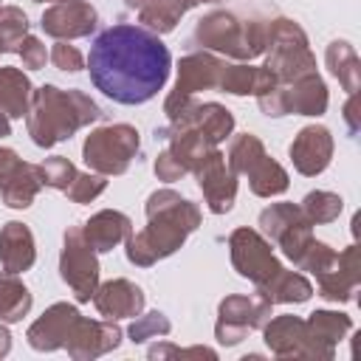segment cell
I'll return each mask as SVG.
<instances>
[{"mask_svg":"<svg viewBox=\"0 0 361 361\" xmlns=\"http://www.w3.org/2000/svg\"><path fill=\"white\" fill-rule=\"evenodd\" d=\"M85 68L96 90L133 107L147 104L164 90L172 71V54L161 37L144 25L116 23L93 39Z\"/></svg>","mask_w":361,"mask_h":361,"instance_id":"obj_1","label":"cell"},{"mask_svg":"<svg viewBox=\"0 0 361 361\" xmlns=\"http://www.w3.org/2000/svg\"><path fill=\"white\" fill-rule=\"evenodd\" d=\"M147 226L127 237V262L152 268L158 259L172 257L192 231L200 228V209L175 189H155L144 203Z\"/></svg>","mask_w":361,"mask_h":361,"instance_id":"obj_2","label":"cell"},{"mask_svg":"<svg viewBox=\"0 0 361 361\" xmlns=\"http://www.w3.org/2000/svg\"><path fill=\"white\" fill-rule=\"evenodd\" d=\"M102 118V107L76 87L39 85L34 87L31 107L25 113V130L39 149H51L59 141L73 138L82 127H90Z\"/></svg>","mask_w":361,"mask_h":361,"instance_id":"obj_3","label":"cell"},{"mask_svg":"<svg viewBox=\"0 0 361 361\" xmlns=\"http://www.w3.org/2000/svg\"><path fill=\"white\" fill-rule=\"evenodd\" d=\"M192 39L212 54L251 62L265 54V20H240L231 11H209L195 23Z\"/></svg>","mask_w":361,"mask_h":361,"instance_id":"obj_4","label":"cell"},{"mask_svg":"<svg viewBox=\"0 0 361 361\" xmlns=\"http://www.w3.org/2000/svg\"><path fill=\"white\" fill-rule=\"evenodd\" d=\"M265 68L276 76L279 85H290L299 76L319 73L316 71V56L310 51L305 28L290 20V17H274L265 23Z\"/></svg>","mask_w":361,"mask_h":361,"instance_id":"obj_5","label":"cell"},{"mask_svg":"<svg viewBox=\"0 0 361 361\" xmlns=\"http://www.w3.org/2000/svg\"><path fill=\"white\" fill-rule=\"evenodd\" d=\"M141 149V135L133 124H104L85 135L82 161L90 172L104 178H118L130 169Z\"/></svg>","mask_w":361,"mask_h":361,"instance_id":"obj_6","label":"cell"},{"mask_svg":"<svg viewBox=\"0 0 361 361\" xmlns=\"http://www.w3.org/2000/svg\"><path fill=\"white\" fill-rule=\"evenodd\" d=\"M274 316V305L265 293L254 290L251 296L228 293L217 305V322H214V338L223 347H234L243 338H248L251 330H262V324Z\"/></svg>","mask_w":361,"mask_h":361,"instance_id":"obj_7","label":"cell"},{"mask_svg":"<svg viewBox=\"0 0 361 361\" xmlns=\"http://www.w3.org/2000/svg\"><path fill=\"white\" fill-rule=\"evenodd\" d=\"M257 231L276 245L293 265L302 257V251L307 248V243L313 240V223L305 217V212L299 209V203H271L259 212L257 217Z\"/></svg>","mask_w":361,"mask_h":361,"instance_id":"obj_8","label":"cell"},{"mask_svg":"<svg viewBox=\"0 0 361 361\" xmlns=\"http://www.w3.org/2000/svg\"><path fill=\"white\" fill-rule=\"evenodd\" d=\"M99 257L90 248V243L82 234V226H68L62 234V251H59V276L71 288L73 299L79 305L90 302L99 288Z\"/></svg>","mask_w":361,"mask_h":361,"instance_id":"obj_9","label":"cell"},{"mask_svg":"<svg viewBox=\"0 0 361 361\" xmlns=\"http://www.w3.org/2000/svg\"><path fill=\"white\" fill-rule=\"evenodd\" d=\"M228 254H231L234 271L243 279L254 282L257 288L265 285L282 268V262L274 254V245L257 228H248V226H240L228 234Z\"/></svg>","mask_w":361,"mask_h":361,"instance_id":"obj_10","label":"cell"},{"mask_svg":"<svg viewBox=\"0 0 361 361\" xmlns=\"http://www.w3.org/2000/svg\"><path fill=\"white\" fill-rule=\"evenodd\" d=\"M192 175L197 178V186L203 192L206 209L212 214H228L234 209V200H237V175L228 169L226 155L217 147L192 169Z\"/></svg>","mask_w":361,"mask_h":361,"instance_id":"obj_11","label":"cell"},{"mask_svg":"<svg viewBox=\"0 0 361 361\" xmlns=\"http://www.w3.org/2000/svg\"><path fill=\"white\" fill-rule=\"evenodd\" d=\"M124 338V330L113 322V319H87L79 316L68 333L65 350L73 361H93L99 355H107L113 350H118Z\"/></svg>","mask_w":361,"mask_h":361,"instance_id":"obj_12","label":"cell"},{"mask_svg":"<svg viewBox=\"0 0 361 361\" xmlns=\"http://www.w3.org/2000/svg\"><path fill=\"white\" fill-rule=\"evenodd\" d=\"M99 25V11L90 0H62L42 11L39 28L54 39H82Z\"/></svg>","mask_w":361,"mask_h":361,"instance_id":"obj_13","label":"cell"},{"mask_svg":"<svg viewBox=\"0 0 361 361\" xmlns=\"http://www.w3.org/2000/svg\"><path fill=\"white\" fill-rule=\"evenodd\" d=\"M333 149H336V144H333V135L324 124H305L293 135V141L288 147V158L299 175L316 178L330 166Z\"/></svg>","mask_w":361,"mask_h":361,"instance_id":"obj_14","label":"cell"},{"mask_svg":"<svg viewBox=\"0 0 361 361\" xmlns=\"http://www.w3.org/2000/svg\"><path fill=\"white\" fill-rule=\"evenodd\" d=\"M361 285V262H358V245H347L344 251H336V259L316 274L319 296L327 302H350L355 288Z\"/></svg>","mask_w":361,"mask_h":361,"instance_id":"obj_15","label":"cell"},{"mask_svg":"<svg viewBox=\"0 0 361 361\" xmlns=\"http://www.w3.org/2000/svg\"><path fill=\"white\" fill-rule=\"evenodd\" d=\"M79 307L71 302H54L51 307H45V313L28 324L25 338L31 344V350L37 353H54L62 350L68 341V333L73 327V322L79 319Z\"/></svg>","mask_w":361,"mask_h":361,"instance_id":"obj_16","label":"cell"},{"mask_svg":"<svg viewBox=\"0 0 361 361\" xmlns=\"http://www.w3.org/2000/svg\"><path fill=\"white\" fill-rule=\"evenodd\" d=\"M262 341L276 358H313L305 319L293 313L271 316L262 324Z\"/></svg>","mask_w":361,"mask_h":361,"instance_id":"obj_17","label":"cell"},{"mask_svg":"<svg viewBox=\"0 0 361 361\" xmlns=\"http://www.w3.org/2000/svg\"><path fill=\"white\" fill-rule=\"evenodd\" d=\"M90 302L96 305V310H99L102 319L118 322V319H133V316H138V313L144 310V305H147V293H144L135 282L118 276V279L99 282V288H96V293H93Z\"/></svg>","mask_w":361,"mask_h":361,"instance_id":"obj_18","label":"cell"},{"mask_svg":"<svg viewBox=\"0 0 361 361\" xmlns=\"http://www.w3.org/2000/svg\"><path fill=\"white\" fill-rule=\"evenodd\" d=\"M307 327V338H310V350L316 361H330L336 355V344L353 330V319L341 310H313L305 319Z\"/></svg>","mask_w":361,"mask_h":361,"instance_id":"obj_19","label":"cell"},{"mask_svg":"<svg viewBox=\"0 0 361 361\" xmlns=\"http://www.w3.org/2000/svg\"><path fill=\"white\" fill-rule=\"evenodd\" d=\"M226 59H220L212 51H192L186 56H180L178 62V76H175V93H186L195 96L197 90H217V79H220V68Z\"/></svg>","mask_w":361,"mask_h":361,"instance_id":"obj_20","label":"cell"},{"mask_svg":"<svg viewBox=\"0 0 361 361\" xmlns=\"http://www.w3.org/2000/svg\"><path fill=\"white\" fill-rule=\"evenodd\" d=\"M37 262V243L23 220H8L0 226V265L8 274H25Z\"/></svg>","mask_w":361,"mask_h":361,"instance_id":"obj_21","label":"cell"},{"mask_svg":"<svg viewBox=\"0 0 361 361\" xmlns=\"http://www.w3.org/2000/svg\"><path fill=\"white\" fill-rule=\"evenodd\" d=\"M82 234L96 254H107L127 243V237L133 234V220L118 209H102L82 223Z\"/></svg>","mask_w":361,"mask_h":361,"instance_id":"obj_22","label":"cell"},{"mask_svg":"<svg viewBox=\"0 0 361 361\" xmlns=\"http://www.w3.org/2000/svg\"><path fill=\"white\" fill-rule=\"evenodd\" d=\"M274 85H279L276 76L265 65H251V62H223L217 79V90L231 96H262Z\"/></svg>","mask_w":361,"mask_h":361,"instance_id":"obj_23","label":"cell"},{"mask_svg":"<svg viewBox=\"0 0 361 361\" xmlns=\"http://www.w3.org/2000/svg\"><path fill=\"white\" fill-rule=\"evenodd\" d=\"M285 93H288V104H290L293 116L319 118L327 113L330 93H327V85L319 73H307V76L293 79L290 85H285Z\"/></svg>","mask_w":361,"mask_h":361,"instance_id":"obj_24","label":"cell"},{"mask_svg":"<svg viewBox=\"0 0 361 361\" xmlns=\"http://www.w3.org/2000/svg\"><path fill=\"white\" fill-rule=\"evenodd\" d=\"M42 189L39 166L20 161L6 178H0V197L8 209H28Z\"/></svg>","mask_w":361,"mask_h":361,"instance_id":"obj_25","label":"cell"},{"mask_svg":"<svg viewBox=\"0 0 361 361\" xmlns=\"http://www.w3.org/2000/svg\"><path fill=\"white\" fill-rule=\"evenodd\" d=\"M31 96H34V85L28 73L14 65H3L0 68V113H6L11 121L23 118L31 107Z\"/></svg>","mask_w":361,"mask_h":361,"instance_id":"obj_26","label":"cell"},{"mask_svg":"<svg viewBox=\"0 0 361 361\" xmlns=\"http://www.w3.org/2000/svg\"><path fill=\"white\" fill-rule=\"evenodd\" d=\"M259 293H265L271 299V305H302L313 296V285L305 274L299 271H288V268H279L265 285L257 288Z\"/></svg>","mask_w":361,"mask_h":361,"instance_id":"obj_27","label":"cell"},{"mask_svg":"<svg viewBox=\"0 0 361 361\" xmlns=\"http://www.w3.org/2000/svg\"><path fill=\"white\" fill-rule=\"evenodd\" d=\"M324 65L347 93H358L361 90V59H358L355 48L347 39H333L327 45Z\"/></svg>","mask_w":361,"mask_h":361,"instance_id":"obj_28","label":"cell"},{"mask_svg":"<svg viewBox=\"0 0 361 361\" xmlns=\"http://www.w3.org/2000/svg\"><path fill=\"white\" fill-rule=\"evenodd\" d=\"M34 296L28 285L20 279V274H0V322L3 324H17L31 313Z\"/></svg>","mask_w":361,"mask_h":361,"instance_id":"obj_29","label":"cell"},{"mask_svg":"<svg viewBox=\"0 0 361 361\" xmlns=\"http://www.w3.org/2000/svg\"><path fill=\"white\" fill-rule=\"evenodd\" d=\"M245 178H248V189L257 197H276V195H285L290 186L288 169L279 161H274L268 152L245 172Z\"/></svg>","mask_w":361,"mask_h":361,"instance_id":"obj_30","label":"cell"},{"mask_svg":"<svg viewBox=\"0 0 361 361\" xmlns=\"http://www.w3.org/2000/svg\"><path fill=\"white\" fill-rule=\"evenodd\" d=\"M262 155H265V144H262L259 135H254V133H231L226 164H228V169L234 175H245Z\"/></svg>","mask_w":361,"mask_h":361,"instance_id":"obj_31","label":"cell"},{"mask_svg":"<svg viewBox=\"0 0 361 361\" xmlns=\"http://www.w3.org/2000/svg\"><path fill=\"white\" fill-rule=\"evenodd\" d=\"M299 209L305 212V217L313 223V226H324V223H333L338 220L341 209H344V200L341 195L336 192H327V189H313L302 197Z\"/></svg>","mask_w":361,"mask_h":361,"instance_id":"obj_32","label":"cell"},{"mask_svg":"<svg viewBox=\"0 0 361 361\" xmlns=\"http://www.w3.org/2000/svg\"><path fill=\"white\" fill-rule=\"evenodd\" d=\"M28 14L20 6L0 8V54H17L23 39L28 37Z\"/></svg>","mask_w":361,"mask_h":361,"instance_id":"obj_33","label":"cell"},{"mask_svg":"<svg viewBox=\"0 0 361 361\" xmlns=\"http://www.w3.org/2000/svg\"><path fill=\"white\" fill-rule=\"evenodd\" d=\"M172 333V322L166 319V313L161 310H149V313H138L133 316V324L127 327V336L133 344H144L149 338H161V336H169Z\"/></svg>","mask_w":361,"mask_h":361,"instance_id":"obj_34","label":"cell"},{"mask_svg":"<svg viewBox=\"0 0 361 361\" xmlns=\"http://www.w3.org/2000/svg\"><path fill=\"white\" fill-rule=\"evenodd\" d=\"M138 23L147 28V31H152V34H169V31H175V25L180 23V17L166 6V3H161V0H144L141 3V8H138Z\"/></svg>","mask_w":361,"mask_h":361,"instance_id":"obj_35","label":"cell"},{"mask_svg":"<svg viewBox=\"0 0 361 361\" xmlns=\"http://www.w3.org/2000/svg\"><path fill=\"white\" fill-rule=\"evenodd\" d=\"M37 166H39L42 186L59 189V192H65V189L71 186V180L76 178V172H79V169L73 166V161L65 158V155H51V158H45V161H39Z\"/></svg>","mask_w":361,"mask_h":361,"instance_id":"obj_36","label":"cell"},{"mask_svg":"<svg viewBox=\"0 0 361 361\" xmlns=\"http://www.w3.org/2000/svg\"><path fill=\"white\" fill-rule=\"evenodd\" d=\"M104 189H107V178L87 169V172H76V178H73L71 186L65 189V195H68L73 203H93Z\"/></svg>","mask_w":361,"mask_h":361,"instance_id":"obj_37","label":"cell"},{"mask_svg":"<svg viewBox=\"0 0 361 361\" xmlns=\"http://www.w3.org/2000/svg\"><path fill=\"white\" fill-rule=\"evenodd\" d=\"M333 259H336V251H333L327 243H322V240L313 237V240L307 243V248L302 251V257L296 259V268H299V271H310V274L316 276V274H322Z\"/></svg>","mask_w":361,"mask_h":361,"instance_id":"obj_38","label":"cell"},{"mask_svg":"<svg viewBox=\"0 0 361 361\" xmlns=\"http://www.w3.org/2000/svg\"><path fill=\"white\" fill-rule=\"evenodd\" d=\"M48 59L54 62L56 71H65V73H79L87 65V59L82 56V51L76 45H71L68 39H56L54 48L48 51Z\"/></svg>","mask_w":361,"mask_h":361,"instance_id":"obj_39","label":"cell"},{"mask_svg":"<svg viewBox=\"0 0 361 361\" xmlns=\"http://www.w3.org/2000/svg\"><path fill=\"white\" fill-rule=\"evenodd\" d=\"M147 358L149 361H164V358H217V353L212 347H175L169 341H161V344H152L147 350Z\"/></svg>","mask_w":361,"mask_h":361,"instance_id":"obj_40","label":"cell"},{"mask_svg":"<svg viewBox=\"0 0 361 361\" xmlns=\"http://www.w3.org/2000/svg\"><path fill=\"white\" fill-rule=\"evenodd\" d=\"M257 104H259V113H265L268 118L290 116V104H288L285 85H274L271 90H265L262 96H257Z\"/></svg>","mask_w":361,"mask_h":361,"instance_id":"obj_41","label":"cell"},{"mask_svg":"<svg viewBox=\"0 0 361 361\" xmlns=\"http://www.w3.org/2000/svg\"><path fill=\"white\" fill-rule=\"evenodd\" d=\"M17 56L23 59V68H25V71H39V68H45V62H48V48H45V42H42L39 37H31V34H28V37L23 39Z\"/></svg>","mask_w":361,"mask_h":361,"instance_id":"obj_42","label":"cell"},{"mask_svg":"<svg viewBox=\"0 0 361 361\" xmlns=\"http://www.w3.org/2000/svg\"><path fill=\"white\" fill-rule=\"evenodd\" d=\"M152 172H155V178L164 180V183H175V180H180L183 175H189V172L183 169V164H180L166 147L155 155V161H152Z\"/></svg>","mask_w":361,"mask_h":361,"instance_id":"obj_43","label":"cell"},{"mask_svg":"<svg viewBox=\"0 0 361 361\" xmlns=\"http://www.w3.org/2000/svg\"><path fill=\"white\" fill-rule=\"evenodd\" d=\"M358 110H361L358 107V93H347V102L341 107V118H344L350 135H358V130H361V113Z\"/></svg>","mask_w":361,"mask_h":361,"instance_id":"obj_44","label":"cell"},{"mask_svg":"<svg viewBox=\"0 0 361 361\" xmlns=\"http://www.w3.org/2000/svg\"><path fill=\"white\" fill-rule=\"evenodd\" d=\"M23 158L14 152V149H8V147H0V178H6L17 164H20Z\"/></svg>","mask_w":361,"mask_h":361,"instance_id":"obj_45","label":"cell"},{"mask_svg":"<svg viewBox=\"0 0 361 361\" xmlns=\"http://www.w3.org/2000/svg\"><path fill=\"white\" fill-rule=\"evenodd\" d=\"M161 3H166L178 17H183L186 11H192L195 6H200V0H161Z\"/></svg>","mask_w":361,"mask_h":361,"instance_id":"obj_46","label":"cell"},{"mask_svg":"<svg viewBox=\"0 0 361 361\" xmlns=\"http://www.w3.org/2000/svg\"><path fill=\"white\" fill-rule=\"evenodd\" d=\"M11 353V333H8V327L0 322V358H6Z\"/></svg>","mask_w":361,"mask_h":361,"instance_id":"obj_47","label":"cell"},{"mask_svg":"<svg viewBox=\"0 0 361 361\" xmlns=\"http://www.w3.org/2000/svg\"><path fill=\"white\" fill-rule=\"evenodd\" d=\"M6 135H11V118L6 113H0V138H6Z\"/></svg>","mask_w":361,"mask_h":361,"instance_id":"obj_48","label":"cell"},{"mask_svg":"<svg viewBox=\"0 0 361 361\" xmlns=\"http://www.w3.org/2000/svg\"><path fill=\"white\" fill-rule=\"evenodd\" d=\"M141 3H144V0H124V6H127V8H133V11H138V8H141Z\"/></svg>","mask_w":361,"mask_h":361,"instance_id":"obj_49","label":"cell"},{"mask_svg":"<svg viewBox=\"0 0 361 361\" xmlns=\"http://www.w3.org/2000/svg\"><path fill=\"white\" fill-rule=\"evenodd\" d=\"M34 3H51L54 6V3H62V0H34Z\"/></svg>","mask_w":361,"mask_h":361,"instance_id":"obj_50","label":"cell"},{"mask_svg":"<svg viewBox=\"0 0 361 361\" xmlns=\"http://www.w3.org/2000/svg\"><path fill=\"white\" fill-rule=\"evenodd\" d=\"M200 3H220V0H200Z\"/></svg>","mask_w":361,"mask_h":361,"instance_id":"obj_51","label":"cell"},{"mask_svg":"<svg viewBox=\"0 0 361 361\" xmlns=\"http://www.w3.org/2000/svg\"><path fill=\"white\" fill-rule=\"evenodd\" d=\"M0 8H3V3H0Z\"/></svg>","mask_w":361,"mask_h":361,"instance_id":"obj_52","label":"cell"}]
</instances>
